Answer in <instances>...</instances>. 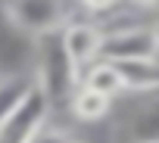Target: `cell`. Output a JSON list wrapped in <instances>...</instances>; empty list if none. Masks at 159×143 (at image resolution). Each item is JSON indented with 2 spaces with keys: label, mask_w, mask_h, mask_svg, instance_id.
<instances>
[{
  "label": "cell",
  "mask_w": 159,
  "mask_h": 143,
  "mask_svg": "<svg viewBox=\"0 0 159 143\" xmlns=\"http://www.w3.org/2000/svg\"><path fill=\"white\" fill-rule=\"evenodd\" d=\"M34 87L44 93L50 109L72 103L75 90L81 87V72L75 68V62L66 53L62 31L38 37V65H34Z\"/></svg>",
  "instance_id": "6da1fadb"
},
{
  "label": "cell",
  "mask_w": 159,
  "mask_h": 143,
  "mask_svg": "<svg viewBox=\"0 0 159 143\" xmlns=\"http://www.w3.org/2000/svg\"><path fill=\"white\" fill-rule=\"evenodd\" d=\"M150 6H137L122 16L119 22L103 28V44H100V59L112 65H128V62H143V59H159V44H156V25L134 19V13H143Z\"/></svg>",
  "instance_id": "7a4b0ae2"
},
{
  "label": "cell",
  "mask_w": 159,
  "mask_h": 143,
  "mask_svg": "<svg viewBox=\"0 0 159 143\" xmlns=\"http://www.w3.org/2000/svg\"><path fill=\"white\" fill-rule=\"evenodd\" d=\"M3 16L10 19V25H16L19 31L38 41V37L62 31L75 19V6L59 3V0H13L3 6Z\"/></svg>",
  "instance_id": "3957f363"
},
{
  "label": "cell",
  "mask_w": 159,
  "mask_h": 143,
  "mask_svg": "<svg viewBox=\"0 0 159 143\" xmlns=\"http://www.w3.org/2000/svg\"><path fill=\"white\" fill-rule=\"evenodd\" d=\"M134 100L112 118L109 143H159V93H131Z\"/></svg>",
  "instance_id": "277c9868"
},
{
  "label": "cell",
  "mask_w": 159,
  "mask_h": 143,
  "mask_svg": "<svg viewBox=\"0 0 159 143\" xmlns=\"http://www.w3.org/2000/svg\"><path fill=\"white\" fill-rule=\"evenodd\" d=\"M50 112H53L50 103L34 87L3 121H0V143H31L38 137V131L50 121Z\"/></svg>",
  "instance_id": "5b68a950"
},
{
  "label": "cell",
  "mask_w": 159,
  "mask_h": 143,
  "mask_svg": "<svg viewBox=\"0 0 159 143\" xmlns=\"http://www.w3.org/2000/svg\"><path fill=\"white\" fill-rule=\"evenodd\" d=\"M62 44H66V53H69V59L75 62V68L84 72V68H91L94 62H100L103 31H100V25L75 16V19L62 28Z\"/></svg>",
  "instance_id": "8992f818"
},
{
  "label": "cell",
  "mask_w": 159,
  "mask_h": 143,
  "mask_svg": "<svg viewBox=\"0 0 159 143\" xmlns=\"http://www.w3.org/2000/svg\"><path fill=\"white\" fill-rule=\"evenodd\" d=\"M81 87H88V90H94V93H100V97H106V100H116V97L125 93V84H122V75H119V65L103 62V59L81 72Z\"/></svg>",
  "instance_id": "52a82bcc"
},
{
  "label": "cell",
  "mask_w": 159,
  "mask_h": 143,
  "mask_svg": "<svg viewBox=\"0 0 159 143\" xmlns=\"http://www.w3.org/2000/svg\"><path fill=\"white\" fill-rule=\"evenodd\" d=\"M125 93H159V59L119 65Z\"/></svg>",
  "instance_id": "ba28073f"
},
{
  "label": "cell",
  "mask_w": 159,
  "mask_h": 143,
  "mask_svg": "<svg viewBox=\"0 0 159 143\" xmlns=\"http://www.w3.org/2000/svg\"><path fill=\"white\" fill-rule=\"evenodd\" d=\"M69 109H72V115H75L78 121L94 124V121L109 118L112 100H106V97H100V93H94V90H88V87H78L75 97H72V103H69Z\"/></svg>",
  "instance_id": "9c48e42d"
},
{
  "label": "cell",
  "mask_w": 159,
  "mask_h": 143,
  "mask_svg": "<svg viewBox=\"0 0 159 143\" xmlns=\"http://www.w3.org/2000/svg\"><path fill=\"white\" fill-rule=\"evenodd\" d=\"M31 143H72V137H69V131H62L59 124H50V121H47Z\"/></svg>",
  "instance_id": "30bf717a"
},
{
  "label": "cell",
  "mask_w": 159,
  "mask_h": 143,
  "mask_svg": "<svg viewBox=\"0 0 159 143\" xmlns=\"http://www.w3.org/2000/svg\"><path fill=\"white\" fill-rule=\"evenodd\" d=\"M153 25H156V44H159V19H153Z\"/></svg>",
  "instance_id": "8fae6325"
},
{
  "label": "cell",
  "mask_w": 159,
  "mask_h": 143,
  "mask_svg": "<svg viewBox=\"0 0 159 143\" xmlns=\"http://www.w3.org/2000/svg\"><path fill=\"white\" fill-rule=\"evenodd\" d=\"M72 143H75V140H72Z\"/></svg>",
  "instance_id": "7c38bea8"
}]
</instances>
